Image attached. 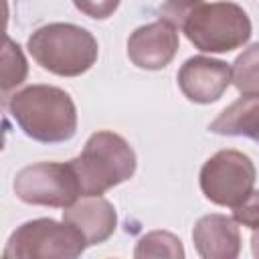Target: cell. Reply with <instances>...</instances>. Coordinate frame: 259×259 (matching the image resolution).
<instances>
[{
    "instance_id": "obj_3",
    "label": "cell",
    "mask_w": 259,
    "mask_h": 259,
    "mask_svg": "<svg viewBox=\"0 0 259 259\" xmlns=\"http://www.w3.org/2000/svg\"><path fill=\"white\" fill-rule=\"evenodd\" d=\"M28 53L45 71L59 77L87 73L99 57L95 36L71 22H49L36 28L26 42Z\"/></svg>"
},
{
    "instance_id": "obj_19",
    "label": "cell",
    "mask_w": 259,
    "mask_h": 259,
    "mask_svg": "<svg viewBox=\"0 0 259 259\" xmlns=\"http://www.w3.org/2000/svg\"><path fill=\"white\" fill-rule=\"evenodd\" d=\"M251 251H253V257L259 259V229H255L251 235Z\"/></svg>"
},
{
    "instance_id": "obj_8",
    "label": "cell",
    "mask_w": 259,
    "mask_h": 259,
    "mask_svg": "<svg viewBox=\"0 0 259 259\" xmlns=\"http://www.w3.org/2000/svg\"><path fill=\"white\" fill-rule=\"evenodd\" d=\"M178 87L192 103H214L233 83V71L229 63L204 55H196L184 61L176 75Z\"/></svg>"
},
{
    "instance_id": "obj_14",
    "label": "cell",
    "mask_w": 259,
    "mask_h": 259,
    "mask_svg": "<svg viewBox=\"0 0 259 259\" xmlns=\"http://www.w3.org/2000/svg\"><path fill=\"white\" fill-rule=\"evenodd\" d=\"M233 85L241 93H259V42L247 47L233 63Z\"/></svg>"
},
{
    "instance_id": "obj_15",
    "label": "cell",
    "mask_w": 259,
    "mask_h": 259,
    "mask_svg": "<svg viewBox=\"0 0 259 259\" xmlns=\"http://www.w3.org/2000/svg\"><path fill=\"white\" fill-rule=\"evenodd\" d=\"M28 75V65L24 53L18 42L10 36H4V51H2V93L18 87Z\"/></svg>"
},
{
    "instance_id": "obj_12",
    "label": "cell",
    "mask_w": 259,
    "mask_h": 259,
    "mask_svg": "<svg viewBox=\"0 0 259 259\" xmlns=\"http://www.w3.org/2000/svg\"><path fill=\"white\" fill-rule=\"evenodd\" d=\"M208 130L217 136L251 138L259 144V93H243L237 101L225 107Z\"/></svg>"
},
{
    "instance_id": "obj_5",
    "label": "cell",
    "mask_w": 259,
    "mask_h": 259,
    "mask_svg": "<svg viewBox=\"0 0 259 259\" xmlns=\"http://www.w3.org/2000/svg\"><path fill=\"white\" fill-rule=\"evenodd\" d=\"M87 249L85 237L69 223L55 219L26 221L12 231L6 259H75Z\"/></svg>"
},
{
    "instance_id": "obj_18",
    "label": "cell",
    "mask_w": 259,
    "mask_h": 259,
    "mask_svg": "<svg viewBox=\"0 0 259 259\" xmlns=\"http://www.w3.org/2000/svg\"><path fill=\"white\" fill-rule=\"evenodd\" d=\"M121 0H73L75 8L95 20H105L109 18L117 8H119Z\"/></svg>"
},
{
    "instance_id": "obj_11",
    "label": "cell",
    "mask_w": 259,
    "mask_h": 259,
    "mask_svg": "<svg viewBox=\"0 0 259 259\" xmlns=\"http://www.w3.org/2000/svg\"><path fill=\"white\" fill-rule=\"evenodd\" d=\"M63 221L75 227L91 247L105 243L115 233L117 212L103 196H83L63 210Z\"/></svg>"
},
{
    "instance_id": "obj_7",
    "label": "cell",
    "mask_w": 259,
    "mask_h": 259,
    "mask_svg": "<svg viewBox=\"0 0 259 259\" xmlns=\"http://www.w3.org/2000/svg\"><path fill=\"white\" fill-rule=\"evenodd\" d=\"M18 200L34 206L67 208L79 200L81 190L69 162H36L16 172L12 182Z\"/></svg>"
},
{
    "instance_id": "obj_16",
    "label": "cell",
    "mask_w": 259,
    "mask_h": 259,
    "mask_svg": "<svg viewBox=\"0 0 259 259\" xmlns=\"http://www.w3.org/2000/svg\"><path fill=\"white\" fill-rule=\"evenodd\" d=\"M200 0H166L158 8V18L160 20H166L168 24H172L178 30V28H182L184 20L188 18V14L192 12V8Z\"/></svg>"
},
{
    "instance_id": "obj_10",
    "label": "cell",
    "mask_w": 259,
    "mask_h": 259,
    "mask_svg": "<svg viewBox=\"0 0 259 259\" xmlns=\"http://www.w3.org/2000/svg\"><path fill=\"white\" fill-rule=\"evenodd\" d=\"M194 249L202 259H235L241 253L239 223L227 214H204L192 229Z\"/></svg>"
},
{
    "instance_id": "obj_17",
    "label": "cell",
    "mask_w": 259,
    "mask_h": 259,
    "mask_svg": "<svg viewBox=\"0 0 259 259\" xmlns=\"http://www.w3.org/2000/svg\"><path fill=\"white\" fill-rule=\"evenodd\" d=\"M233 219L247 229H259V190H253L239 206L233 208Z\"/></svg>"
},
{
    "instance_id": "obj_9",
    "label": "cell",
    "mask_w": 259,
    "mask_h": 259,
    "mask_svg": "<svg viewBox=\"0 0 259 259\" xmlns=\"http://www.w3.org/2000/svg\"><path fill=\"white\" fill-rule=\"evenodd\" d=\"M180 47L178 30L166 20L138 26L127 38V57L138 69L160 71L172 63Z\"/></svg>"
},
{
    "instance_id": "obj_6",
    "label": "cell",
    "mask_w": 259,
    "mask_h": 259,
    "mask_svg": "<svg viewBox=\"0 0 259 259\" xmlns=\"http://www.w3.org/2000/svg\"><path fill=\"white\" fill-rule=\"evenodd\" d=\"M253 160L239 150H219L200 168L198 184L206 200L219 206H239L255 186Z\"/></svg>"
},
{
    "instance_id": "obj_4",
    "label": "cell",
    "mask_w": 259,
    "mask_h": 259,
    "mask_svg": "<svg viewBox=\"0 0 259 259\" xmlns=\"http://www.w3.org/2000/svg\"><path fill=\"white\" fill-rule=\"evenodd\" d=\"M194 49L210 55L231 53L243 47L251 34L249 14L235 2H198L180 28Z\"/></svg>"
},
{
    "instance_id": "obj_2",
    "label": "cell",
    "mask_w": 259,
    "mask_h": 259,
    "mask_svg": "<svg viewBox=\"0 0 259 259\" xmlns=\"http://www.w3.org/2000/svg\"><path fill=\"white\" fill-rule=\"evenodd\" d=\"M69 164L77 176L81 196H101L134 176L138 158L125 138L101 130L89 136L81 154Z\"/></svg>"
},
{
    "instance_id": "obj_13",
    "label": "cell",
    "mask_w": 259,
    "mask_h": 259,
    "mask_svg": "<svg viewBox=\"0 0 259 259\" xmlns=\"http://www.w3.org/2000/svg\"><path fill=\"white\" fill-rule=\"evenodd\" d=\"M184 255L186 253H184L182 241L168 231H152V233L144 235L134 249V257H138V259H146V257L182 259Z\"/></svg>"
},
{
    "instance_id": "obj_1",
    "label": "cell",
    "mask_w": 259,
    "mask_h": 259,
    "mask_svg": "<svg viewBox=\"0 0 259 259\" xmlns=\"http://www.w3.org/2000/svg\"><path fill=\"white\" fill-rule=\"evenodd\" d=\"M8 113L34 142L61 144L77 134V107L71 95L55 85H28L6 101Z\"/></svg>"
}]
</instances>
